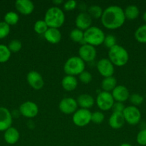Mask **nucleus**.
Instances as JSON below:
<instances>
[{"mask_svg": "<svg viewBox=\"0 0 146 146\" xmlns=\"http://www.w3.org/2000/svg\"><path fill=\"white\" fill-rule=\"evenodd\" d=\"M11 51L8 46L4 44H0V63H6L11 57Z\"/></svg>", "mask_w": 146, "mask_h": 146, "instance_id": "c756f323", "label": "nucleus"}, {"mask_svg": "<svg viewBox=\"0 0 146 146\" xmlns=\"http://www.w3.org/2000/svg\"><path fill=\"white\" fill-rule=\"evenodd\" d=\"M115 102L123 103L130 98V92L127 87L123 85H117L111 92Z\"/></svg>", "mask_w": 146, "mask_h": 146, "instance_id": "dca6fc26", "label": "nucleus"}, {"mask_svg": "<svg viewBox=\"0 0 146 146\" xmlns=\"http://www.w3.org/2000/svg\"><path fill=\"white\" fill-rule=\"evenodd\" d=\"M59 109L62 113L66 115L73 114L78 109L77 101L70 97L62 98L59 104Z\"/></svg>", "mask_w": 146, "mask_h": 146, "instance_id": "9b49d317", "label": "nucleus"}, {"mask_svg": "<svg viewBox=\"0 0 146 146\" xmlns=\"http://www.w3.org/2000/svg\"><path fill=\"white\" fill-rule=\"evenodd\" d=\"M87 13L92 17V19L94 18L96 19H98L102 17L103 9L101 7L98 5H92L87 9Z\"/></svg>", "mask_w": 146, "mask_h": 146, "instance_id": "bb28decb", "label": "nucleus"}, {"mask_svg": "<svg viewBox=\"0 0 146 146\" xmlns=\"http://www.w3.org/2000/svg\"><path fill=\"white\" fill-rule=\"evenodd\" d=\"M117 86V81L114 76L106 77L101 82V88L103 91L111 93Z\"/></svg>", "mask_w": 146, "mask_h": 146, "instance_id": "5701e85b", "label": "nucleus"}, {"mask_svg": "<svg viewBox=\"0 0 146 146\" xmlns=\"http://www.w3.org/2000/svg\"><path fill=\"white\" fill-rule=\"evenodd\" d=\"M125 106L124 104L123 103L120 102H115V104H113V106L112 108L113 112H117V113H123L124 111Z\"/></svg>", "mask_w": 146, "mask_h": 146, "instance_id": "58836bf2", "label": "nucleus"}, {"mask_svg": "<svg viewBox=\"0 0 146 146\" xmlns=\"http://www.w3.org/2000/svg\"><path fill=\"white\" fill-rule=\"evenodd\" d=\"M97 69L99 74L104 78L113 76L115 73V66L108 58H104L97 61Z\"/></svg>", "mask_w": 146, "mask_h": 146, "instance_id": "f8f14e48", "label": "nucleus"}, {"mask_svg": "<svg viewBox=\"0 0 146 146\" xmlns=\"http://www.w3.org/2000/svg\"><path fill=\"white\" fill-rule=\"evenodd\" d=\"M62 86L66 91H73L76 89L78 85V81L75 76L66 75L62 80Z\"/></svg>", "mask_w": 146, "mask_h": 146, "instance_id": "4be33fe9", "label": "nucleus"}, {"mask_svg": "<svg viewBox=\"0 0 146 146\" xmlns=\"http://www.w3.org/2000/svg\"><path fill=\"white\" fill-rule=\"evenodd\" d=\"M92 113L90 110L79 108L72 114V122L78 127H84L91 122Z\"/></svg>", "mask_w": 146, "mask_h": 146, "instance_id": "423d86ee", "label": "nucleus"}, {"mask_svg": "<svg viewBox=\"0 0 146 146\" xmlns=\"http://www.w3.org/2000/svg\"><path fill=\"white\" fill-rule=\"evenodd\" d=\"M116 42H117V39H116L115 36L113 35H107L105 36L104 39V42H103V44H104V46L107 48H111L112 47H113L114 46H115Z\"/></svg>", "mask_w": 146, "mask_h": 146, "instance_id": "f704fd0d", "label": "nucleus"}, {"mask_svg": "<svg viewBox=\"0 0 146 146\" xmlns=\"http://www.w3.org/2000/svg\"><path fill=\"white\" fill-rule=\"evenodd\" d=\"M44 20L49 28L59 29L64 24L65 15L60 7H52L46 11Z\"/></svg>", "mask_w": 146, "mask_h": 146, "instance_id": "f03ea898", "label": "nucleus"}, {"mask_svg": "<svg viewBox=\"0 0 146 146\" xmlns=\"http://www.w3.org/2000/svg\"><path fill=\"white\" fill-rule=\"evenodd\" d=\"M125 118L123 113L113 112L109 118V125L113 129H120L125 125Z\"/></svg>", "mask_w": 146, "mask_h": 146, "instance_id": "6ab92c4d", "label": "nucleus"}, {"mask_svg": "<svg viewBox=\"0 0 146 146\" xmlns=\"http://www.w3.org/2000/svg\"><path fill=\"white\" fill-rule=\"evenodd\" d=\"M92 76L91 73L85 71V70L79 75V80L80 82L84 84H87L90 83L92 81Z\"/></svg>", "mask_w": 146, "mask_h": 146, "instance_id": "c9c22d12", "label": "nucleus"}, {"mask_svg": "<svg viewBox=\"0 0 146 146\" xmlns=\"http://www.w3.org/2000/svg\"><path fill=\"white\" fill-rule=\"evenodd\" d=\"M49 29V27L47 26V23L44 21V20H37L34 25V30L37 34H43L47 31Z\"/></svg>", "mask_w": 146, "mask_h": 146, "instance_id": "c85d7f7f", "label": "nucleus"}, {"mask_svg": "<svg viewBox=\"0 0 146 146\" xmlns=\"http://www.w3.org/2000/svg\"><path fill=\"white\" fill-rule=\"evenodd\" d=\"M125 121L130 125H135L141 120V113L140 110L134 106H125L123 112Z\"/></svg>", "mask_w": 146, "mask_h": 146, "instance_id": "0eeeda50", "label": "nucleus"}, {"mask_svg": "<svg viewBox=\"0 0 146 146\" xmlns=\"http://www.w3.org/2000/svg\"><path fill=\"white\" fill-rule=\"evenodd\" d=\"M77 103V105L80 108H84V109L90 110L92 107L94 106V98L90 94H83L79 96L76 99Z\"/></svg>", "mask_w": 146, "mask_h": 146, "instance_id": "412c9836", "label": "nucleus"}, {"mask_svg": "<svg viewBox=\"0 0 146 146\" xmlns=\"http://www.w3.org/2000/svg\"><path fill=\"white\" fill-rule=\"evenodd\" d=\"M4 22L7 23L9 26H14L18 23L19 17L18 14L14 11H9L4 15Z\"/></svg>", "mask_w": 146, "mask_h": 146, "instance_id": "a878e982", "label": "nucleus"}, {"mask_svg": "<svg viewBox=\"0 0 146 146\" xmlns=\"http://www.w3.org/2000/svg\"><path fill=\"white\" fill-rule=\"evenodd\" d=\"M92 19L87 12H80L75 19V25L77 29L84 31L92 27Z\"/></svg>", "mask_w": 146, "mask_h": 146, "instance_id": "2eb2a0df", "label": "nucleus"}, {"mask_svg": "<svg viewBox=\"0 0 146 146\" xmlns=\"http://www.w3.org/2000/svg\"><path fill=\"white\" fill-rule=\"evenodd\" d=\"M10 33V26L4 21H0V39L6 38Z\"/></svg>", "mask_w": 146, "mask_h": 146, "instance_id": "72a5a7b5", "label": "nucleus"}, {"mask_svg": "<svg viewBox=\"0 0 146 146\" xmlns=\"http://www.w3.org/2000/svg\"><path fill=\"white\" fill-rule=\"evenodd\" d=\"M129 100H130V103L133 104L132 106H134L137 107V106H140L143 104V101H144V98L140 94H133L130 96Z\"/></svg>", "mask_w": 146, "mask_h": 146, "instance_id": "473e14b6", "label": "nucleus"}, {"mask_svg": "<svg viewBox=\"0 0 146 146\" xmlns=\"http://www.w3.org/2000/svg\"><path fill=\"white\" fill-rule=\"evenodd\" d=\"M108 59L115 66L122 67L127 64L129 54L127 50L122 46L116 44L109 49Z\"/></svg>", "mask_w": 146, "mask_h": 146, "instance_id": "7ed1b4c3", "label": "nucleus"}, {"mask_svg": "<svg viewBox=\"0 0 146 146\" xmlns=\"http://www.w3.org/2000/svg\"><path fill=\"white\" fill-rule=\"evenodd\" d=\"M136 141L140 145H146V128L143 129L137 133Z\"/></svg>", "mask_w": 146, "mask_h": 146, "instance_id": "e433bc0d", "label": "nucleus"}, {"mask_svg": "<svg viewBox=\"0 0 146 146\" xmlns=\"http://www.w3.org/2000/svg\"><path fill=\"white\" fill-rule=\"evenodd\" d=\"M85 69V63L79 56H72L66 61L64 65V71L67 75L79 76Z\"/></svg>", "mask_w": 146, "mask_h": 146, "instance_id": "39448f33", "label": "nucleus"}, {"mask_svg": "<svg viewBox=\"0 0 146 146\" xmlns=\"http://www.w3.org/2000/svg\"><path fill=\"white\" fill-rule=\"evenodd\" d=\"M19 112L25 118H33L38 115L39 107L37 104L33 101H27L20 105Z\"/></svg>", "mask_w": 146, "mask_h": 146, "instance_id": "1a4fd4ad", "label": "nucleus"}, {"mask_svg": "<svg viewBox=\"0 0 146 146\" xmlns=\"http://www.w3.org/2000/svg\"><path fill=\"white\" fill-rule=\"evenodd\" d=\"M12 114L5 107H0V131H5L11 127Z\"/></svg>", "mask_w": 146, "mask_h": 146, "instance_id": "4468645a", "label": "nucleus"}, {"mask_svg": "<svg viewBox=\"0 0 146 146\" xmlns=\"http://www.w3.org/2000/svg\"><path fill=\"white\" fill-rule=\"evenodd\" d=\"M79 57L85 62L93 61L97 57V50L93 46L87 44H84L80 47L78 51Z\"/></svg>", "mask_w": 146, "mask_h": 146, "instance_id": "9d476101", "label": "nucleus"}, {"mask_svg": "<svg viewBox=\"0 0 146 146\" xmlns=\"http://www.w3.org/2000/svg\"><path fill=\"white\" fill-rule=\"evenodd\" d=\"M104 115L101 111H94L92 113L91 122L95 124H100L104 121Z\"/></svg>", "mask_w": 146, "mask_h": 146, "instance_id": "2f4dec72", "label": "nucleus"}, {"mask_svg": "<svg viewBox=\"0 0 146 146\" xmlns=\"http://www.w3.org/2000/svg\"><path fill=\"white\" fill-rule=\"evenodd\" d=\"M52 3L54 4V7H57V6L62 4L63 1L62 0H54V1H52Z\"/></svg>", "mask_w": 146, "mask_h": 146, "instance_id": "ea45409f", "label": "nucleus"}, {"mask_svg": "<svg viewBox=\"0 0 146 146\" xmlns=\"http://www.w3.org/2000/svg\"><path fill=\"white\" fill-rule=\"evenodd\" d=\"M115 104V100L111 93L101 91L99 93L96 98V104L102 111H107L111 110Z\"/></svg>", "mask_w": 146, "mask_h": 146, "instance_id": "6e6552de", "label": "nucleus"}, {"mask_svg": "<svg viewBox=\"0 0 146 146\" xmlns=\"http://www.w3.org/2000/svg\"><path fill=\"white\" fill-rule=\"evenodd\" d=\"M136 41L142 44H146V24L139 27L135 32Z\"/></svg>", "mask_w": 146, "mask_h": 146, "instance_id": "393cba45", "label": "nucleus"}, {"mask_svg": "<svg viewBox=\"0 0 146 146\" xmlns=\"http://www.w3.org/2000/svg\"><path fill=\"white\" fill-rule=\"evenodd\" d=\"M143 21L146 23V11L145 12H144V14H143Z\"/></svg>", "mask_w": 146, "mask_h": 146, "instance_id": "79ce46f5", "label": "nucleus"}, {"mask_svg": "<svg viewBox=\"0 0 146 146\" xmlns=\"http://www.w3.org/2000/svg\"><path fill=\"white\" fill-rule=\"evenodd\" d=\"M20 134L18 130L14 127H10L4 131V139L9 145H14L18 142Z\"/></svg>", "mask_w": 146, "mask_h": 146, "instance_id": "aec40b11", "label": "nucleus"}, {"mask_svg": "<svg viewBox=\"0 0 146 146\" xmlns=\"http://www.w3.org/2000/svg\"><path fill=\"white\" fill-rule=\"evenodd\" d=\"M104 31L97 27H90L84 31V42L93 46H98L104 42Z\"/></svg>", "mask_w": 146, "mask_h": 146, "instance_id": "20e7f679", "label": "nucleus"}, {"mask_svg": "<svg viewBox=\"0 0 146 146\" xmlns=\"http://www.w3.org/2000/svg\"><path fill=\"white\" fill-rule=\"evenodd\" d=\"M70 39L76 43H80L84 41V31L79 29H74L70 31Z\"/></svg>", "mask_w": 146, "mask_h": 146, "instance_id": "cd10ccee", "label": "nucleus"}, {"mask_svg": "<svg viewBox=\"0 0 146 146\" xmlns=\"http://www.w3.org/2000/svg\"><path fill=\"white\" fill-rule=\"evenodd\" d=\"M9 49L11 51V53H17L22 48V44L20 41L17 39H13L7 45Z\"/></svg>", "mask_w": 146, "mask_h": 146, "instance_id": "7c9ffc66", "label": "nucleus"}, {"mask_svg": "<svg viewBox=\"0 0 146 146\" xmlns=\"http://www.w3.org/2000/svg\"><path fill=\"white\" fill-rule=\"evenodd\" d=\"M145 74H146V68H145Z\"/></svg>", "mask_w": 146, "mask_h": 146, "instance_id": "37998d69", "label": "nucleus"}, {"mask_svg": "<svg viewBox=\"0 0 146 146\" xmlns=\"http://www.w3.org/2000/svg\"><path fill=\"white\" fill-rule=\"evenodd\" d=\"M124 14L126 19L134 20L139 17L140 10L136 5L131 4L126 7L125 9L124 10Z\"/></svg>", "mask_w": 146, "mask_h": 146, "instance_id": "b1692460", "label": "nucleus"}, {"mask_svg": "<svg viewBox=\"0 0 146 146\" xmlns=\"http://www.w3.org/2000/svg\"><path fill=\"white\" fill-rule=\"evenodd\" d=\"M27 81L31 88L34 90H40L44 87V81L41 74L36 71H31L27 74Z\"/></svg>", "mask_w": 146, "mask_h": 146, "instance_id": "ddd939ff", "label": "nucleus"}, {"mask_svg": "<svg viewBox=\"0 0 146 146\" xmlns=\"http://www.w3.org/2000/svg\"><path fill=\"white\" fill-rule=\"evenodd\" d=\"M119 146H132V145H130V143H124L120 144Z\"/></svg>", "mask_w": 146, "mask_h": 146, "instance_id": "a19ab883", "label": "nucleus"}, {"mask_svg": "<svg viewBox=\"0 0 146 146\" xmlns=\"http://www.w3.org/2000/svg\"><path fill=\"white\" fill-rule=\"evenodd\" d=\"M77 1H74V0H70V1H67L64 3L63 8L66 11H70L74 10L77 7Z\"/></svg>", "mask_w": 146, "mask_h": 146, "instance_id": "4c0bfd02", "label": "nucleus"}, {"mask_svg": "<svg viewBox=\"0 0 146 146\" xmlns=\"http://www.w3.org/2000/svg\"><path fill=\"white\" fill-rule=\"evenodd\" d=\"M43 36L47 42L52 44H58L62 40V34L59 29L49 28Z\"/></svg>", "mask_w": 146, "mask_h": 146, "instance_id": "a211bd4d", "label": "nucleus"}, {"mask_svg": "<svg viewBox=\"0 0 146 146\" xmlns=\"http://www.w3.org/2000/svg\"><path fill=\"white\" fill-rule=\"evenodd\" d=\"M125 19L124 10L117 5H111L103 10L100 18L103 27L110 30L117 29L123 27Z\"/></svg>", "mask_w": 146, "mask_h": 146, "instance_id": "f257e3e1", "label": "nucleus"}, {"mask_svg": "<svg viewBox=\"0 0 146 146\" xmlns=\"http://www.w3.org/2000/svg\"><path fill=\"white\" fill-rule=\"evenodd\" d=\"M15 8L19 13L23 15H29L34 11V4L30 0H17Z\"/></svg>", "mask_w": 146, "mask_h": 146, "instance_id": "f3484780", "label": "nucleus"}]
</instances>
